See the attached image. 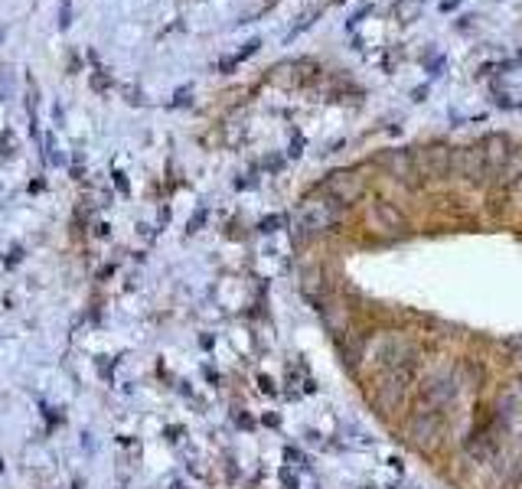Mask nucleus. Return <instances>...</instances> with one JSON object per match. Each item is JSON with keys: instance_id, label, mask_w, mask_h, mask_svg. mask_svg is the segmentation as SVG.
Segmentation results:
<instances>
[{"instance_id": "1", "label": "nucleus", "mask_w": 522, "mask_h": 489, "mask_svg": "<svg viewBox=\"0 0 522 489\" xmlns=\"http://www.w3.org/2000/svg\"><path fill=\"white\" fill-rule=\"evenodd\" d=\"M258 46H261V43H258V39H251V43H248V46H245V49H242V53H235V55H228V59H222V72H232V69H235V65H239V62H242V59H248V55H251V53H255V49H258Z\"/></svg>"}, {"instance_id": "2", "label": "nucleus", "mask_w": 522, "mask_h": 489, "mask_svg": "<svg viewBox=\"0 0 522 489\" xmlns=\"http://www.w3.org/2000/svg\"><path fill=\"white\" fill-rule=\"evenodd\" d=\"M418 7H421V0H402L398 7H395V13H398V20H414V13H418Z\"/></svg>"}, {"instance_id": "3", "label": "nucleus", "mask_w": 522, "mask_h": 489, "mask_svg": "<svg viewBox=\"0 0 522 489\" xmlns=\"http://www.w3.org/2000/svg\"><path fill=\"white\" fill-rule=\"evenodd\" d=\"M69 23H72V0H62V7H59V30H69Z\"/></svg>"}, {"instance_id": "4", "label": "nucleus", "mask_w": 522, "mask_h": 489, "mask_svg": "<svg viewBox=\"0 0 522 489\" xmlns=\"http://www.w3.org/2000/svg\"><path fill=\"white\" fill-rule=\"evenodd\" d=\"M10 88H13V78H10V72H3V82H0V98L10 95Z\"/></svg>"}, {"instance_id": "5", "label": "nucleus", "mask_w": 522, "mask_h": 489, "mask_svg": "<svg viewBox=\"0 0 522 489\" xmlns=\"http://www.w3.org/2000/svg\"><path fill=\"white\" fill-rule=\"evenodd\" d=\"M0 36H3V33H0Z\"/></svg>"}]
</instances>
